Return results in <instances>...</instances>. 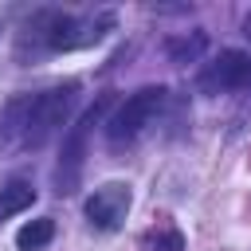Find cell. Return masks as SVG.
I'll return each instance as SVG.
<instances>
[{"label": "cell", "instance_id": "8992f818", "mask_svg": "<svg viewBox=\"0 0 251 251\" xmlns=\"http://www.w3.org/2000/svg\"><path fill=\"white\" fill-rule=\"evenodd\" d=\"M35 204V188H31V180H8V184H0V220H12V216H20V212H27Z\"/></svg>", "mask_w": 251, "mask_h": 251}, {"label": "cell", "instance_id": "6da1fadb", "mask_svg": "<svg viewBox=\"0 0 251 251\" xmlns=\"http://www.w3.org/2000/svg\"><path fill=\"white\" fill-rule=\"evenodd\" d=\"M114 106V94L106 90L94 106H86L82 110V118L71 126V133L63 137V153H59V165H55V192L59 196H71L75 188H78V176H82V161H86V137H90V129L106 118V110Z\"/></svg>", "mask_w": 251, "mask_h": 251}, {"label": "cell", "instance_id": "7a4b0ae2", "mask_svg": "<svg viewBox=\"0 0 251 251\" xmlns=\"http://www.w3.org/2000/svg\"><path fill=\"white\" fill-rule=\"evenodd\" d=\"M75 94H78V82H63V86H51V90L31 94V114H27V133H24V145L27 149H39L71 118Z\"/></svg>", "mask_w": 251, "mask_h": 251}, {"label": "cell", "instance_id": "ba28073f", "mask_svg": "<svg viewBox=\"0 0 251 251\" xmlns=\"http://www.w3.org/2000/svg\"><path fill=\"white\" fill-rule=\"evenodd\" d=\"M204 47H208V35H204V31H192V35H176V39H169L165 51H169L173 63L184 67V63H196V59L204 55Z\"/></svg>", "mask_w": 251, "mask_h": 251}, {"label": "cell", "instance_id": "277c9868", "mask_svg": "<svg viewBox=\"0 0 251 251\" xmlns=\"http://www.w3.org/2000/svg\"><path fill=\"white\" fill-rule=\"evenodd\" d=\"M129 184H122V180H106V184H98L90 196H86V220H90V227H98V231H118L122 227V220H126V212H129Z\"/></svg>", "mask_w": 251, "mask_h": 251}, {"label": "cell", "instance_id": "52a82bcc", "mask_svg": "<svg viewBox=\"0 0 251 251\" xmlns=\"http://www.w3.org/2000/svg\"><path fill=\"white\" fill-rule=\"evenodd\" d=\"M55 239V220L51 216H39V220H27L20 231H16V247L20 251H39Z\"/></svg>", "mask_w": 251, "mask_h": 251}, {"label": "cell", "instance_id": "3957f363", "mask_svg": "<svg viewBox=\"0 0 251 251\" xmlns=\"http://www.w3.org/2000/svg\"><path fill=\"white\" fill-rule=\"evenodd\" d=\"M165 86H141V90H133L118 110H114V118L106 122V137L110 141H133L153 118H157V110L165 106Z\"/></svg>", "mask_w": 251, "mask_h": 251}, {"label": "cell", "instance_id": "9c48e42d", "mask_svg": "<svg viewBox=\"0 0 251 251\" xmlns=\"http://www.w3.org/2000/svg\"><path fill=\"white\" fill-rule=\"evenodd\" d=\"M153 251H184V235L176 227H161L153 235Z\"/></svg>", "mask_w": 251, "mask_h": 251}, {"label": "cell", "instance_id": "5b68a950", "mask_svg": "<svg viewBox=\"0 0 251 251\" xmlns=\"http://www.w3.org/2000/svg\"><path fill=\"white\" fill-rule=\"evenodd\" d=\"M247 75H251V55L239 51V47H227V51H220V55L204 67V75H200V90H204V94L235 90V86L247 82Z\"/></svg>", "mask_w": 251, "mask_h": 251}]
</instances>
